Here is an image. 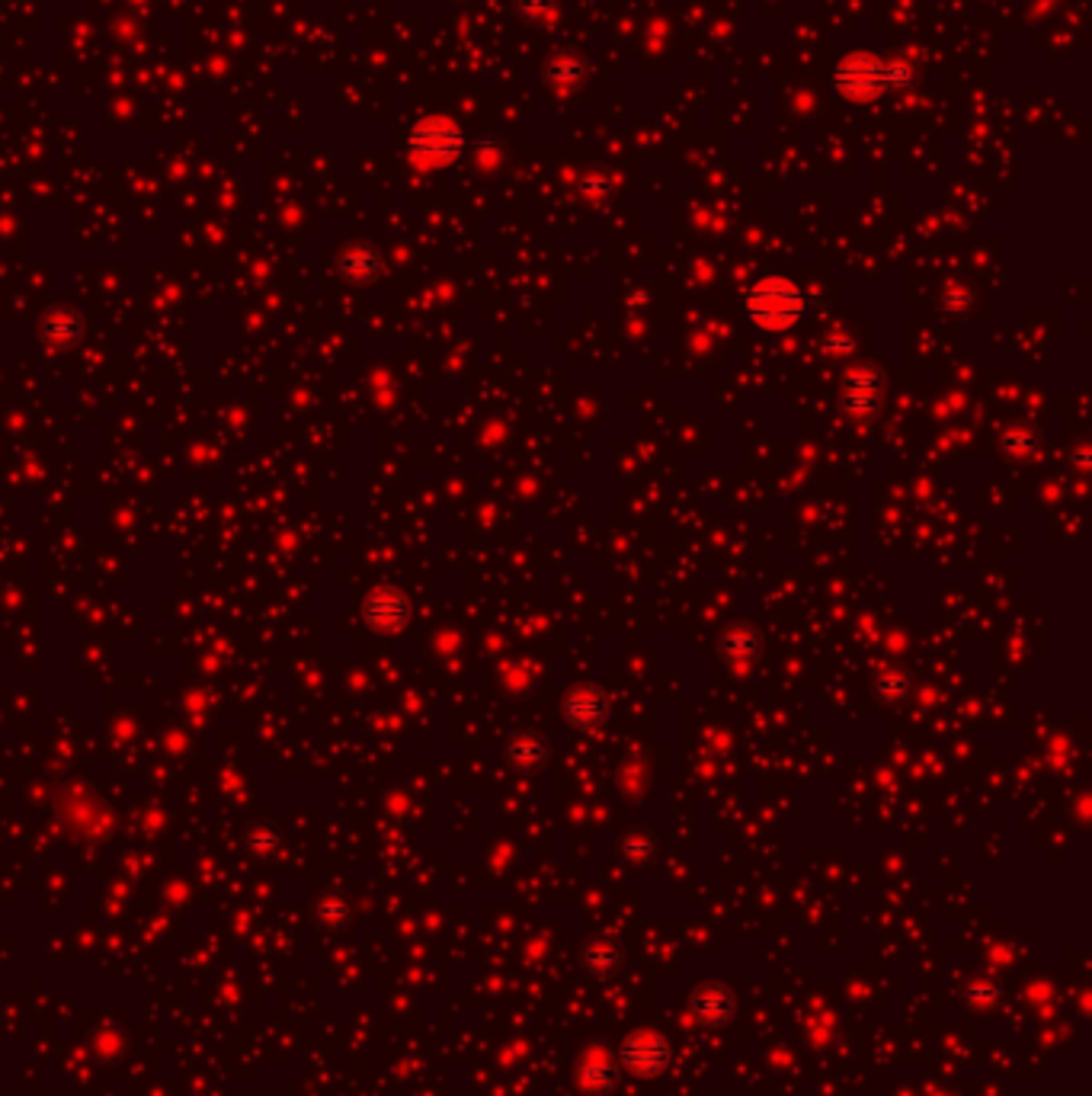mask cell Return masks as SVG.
I'll return each mask as SVG.
<instances>
[{
  "label": "cell",
  "instance_id": "cell-1",
  "mask_svg": "<svg viewBox=\"0 0 1092 1096\" xmlns=\"http://www.w3.org/2000/svg\"><path fill=\"white\" fill-rule=\"evenodd\" d=\"M747 312L756 324H763L769 330H781L792 327L801 312H804V298L801 292L781 276H769L763 283H756L747 295Z\"/></svg>",
  "mask_w": 1092,
  "mask_h": 1096
},
{
  "label": "cell",
  "instance_id": "cell-2",
  "mask_svg": "<svg viewBox=\"0 0 1092 1096\" xmlns=\"http://www.w3.org/2000/svg\"><path fill=\"white\" fill-rule=\"evenodd\" d=\"M462 145H465V138H462V132H459V126L449 122V119H424V122H416L413 132H410V138H407L410 157H413L416 164H424V167H442V164L456 161L459 151H462Z\"/></svg>",
  "mask_w": 1092,
  "mask_h": 1096
},
{
  "label": "cell",
  "instance_id": "cell-3",
  "mask_svg": "<svg viewBox=\"0 0 1092 1096\" xmlns=\"http://www.w3.org/2000/svg\"><path fill=\"white\" fill-rule=\"evenodd\" d=\"M833 83L852 100H872L884 83H890V68H884L875 55H852L836 68Z\"/></svg>",
  "mask_w": 1092,
  "mask_h": 1096
},
{
  "label": "cell",
  "instance_id": "cell-4",
  "mask_svg": "<svg viewBox=\"0 0 1092 1096\" xmlns=\"http://www.w3.org/2000/svg\"><path fill=\"white\" fill-rule=\"evenodd\" d=\"M372 629H401L407 620V600L395 590H375V594L362 606Z\"/></svg>",
  "mask_w": 1092,
  "mask_h": 1096
},
{
  "label": "cell",
  "instance_id": "cell-5",
  "mask_svg": "<svg viewBox=\"0 0 1092 1096\" xmlns=\"http://www.w3.org/2000/svg\"><path fill=\"white\" fill-rule=\"evenodd\" d=\"M846 401L856 411H868L878 401V376L875 373H856L846 385Z\"/></svg>",
  "mask_w": 1092,
  "mask_h": 1096
},
{
  "label": "cell",
  "instance_id": "cell-6",
  "mask_svg": "<svg viewBox=\"0 0 1092 1096\" xmlns=\"http://www.w3.org/2000/svg\"><path fill=\"white\" fill-rule=\"evenodd\" d=\"M568 712H571V718H574V721H580V724H593V721L606 712V706H603V696H596L593 690H580V693H574V696H571V702H568Z\"/></svg>",
  "mask_w": 1092,
  "mask_h": 1096
},
{
  "label": "cell",
  "instance_id": "cell-7",
  "mask_svg": "<svg viewBox=\"0 0 1092 1096\" xmlns=\"http://www.w3.org/2000/svg\"><path fill=\"white\" fill-rule=\"evenodd\" d=\"M340 263H343V270H347L350 276H369V273L378 267V257L372 254V250H366V247H353V250H347Z\"/></svg>",
  "mask_w": 1092,
  "mask_h": 1096
},
{
  "label": "cell",
  "instance_id": "cell-8",
  "mask_svg": "<svg viewBox=\"0 0 1092 1096\" xmlns=\"http://www.w3.org/2000/svg\"><path fill=\"white\" fill-rule=\"evenodd\" d=\"M45 333L51 337V341L68 344L71 337L77 333V321H74V318H68V315H51V318L45 321Z\"/></svg>",
  "mask_w": 1092,
  "mask_h": 1096
},
{
  "label": "cell",
  "instance_id": "cell-9",
  "mask_svg": "<svg viewBox=\"0 0 1092 1096\" xmlns=\"http://www.w3.org/2000/svg\"><path fill=\"white\" fill-rule=\"evenodd\" d=\"M513 756H516L519 764H536V761H542V744H539L536 738H529L525 744H522V741H513Z\"/></svg>",
  "mask_w": 1092,
  "mask_h": 1096
}]
</instances>
